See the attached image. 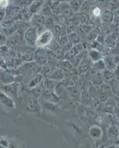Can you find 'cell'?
Here are the masks:
<instances>
[{
  "instance_id": "cell-1",
  "label": "cell",
  "mask_w": 119,
  "mask_h": 148,
  "mask_svg": "<svg viewBox=\"0 0 119 148\" xmlns=\"http://www.w3.org/2000/svg\"><path fill=\"white\" fill-rule=\"evenodd\" d=\"M53 41V35L52 32L49 30H44L37 36L36 46L40 48H43L50 45Z\"/></svg>"
},
{
  "instance_id": "cell-2",
  "label": "cell",
  "mask_w": 119,
  "mask_h": 148,
  "mask_svg": "<svg viewBox=\"0 0 119 148\" xmlns=\"http://www.w3.org/2000/svg\"><path fill=\"white\" fill-rule=\"evenodd\" d=\"M24 40L26 44L28 46L33 47L36 46V41L37 36H38V33L35 27H30L25 30L24 33Z\"/></svg>"
},
{
  "instance_id": "cell-3",
  "label": "cell",
  "mask_w": 119,
  "mask_h": 148,
  "mask_svg": "<svg viewBox=\"0 0 119 148\" xmlns=\"http://www.w3.org/2000/svg\"><path fill=\"white\" fill-rule=\"evenodd\" d=\"M0 90L4 92L6 95L10 96L11 99H16L18 94V90H17V84L15 83H12L9 84H5L0 88Z\"/></svg>"
},
{
  "instance_id": "cell-4",
  "label": "cell",
  "mask_w": 119,
  "mask_h": 148,
  "mask_svg": "<svg viewBox=\"0 0 119 148\" xmlns=\"http://www.w3.org/2000/svg\"><path fill=\"white\" fill-rule=\"evenodd\" d=\"M62 15L65 16L67 18H71L74 16V11L71 8L70 5L67 2H60Z\"/></svg>"
},
{
  "instance_id": "cell-5",
  "label": "cell",
  "mask_w": 119,
  "mask_h": 148,
  "mask_svg": "<svg viewBox=\"0 0 119 148\" xmlns=\"http://www.w3.org/2000/svg\"><path fill=\"white\" fill-rule=\"evenodd\" d=\"M45 17L41 14H36L34 15L30 19V23L33 25V27L36 29H39L40 27H44Z\"/></svg>"
},
{
  "instance_id": "cell-6",
  "label": "cell",
  "mask_w": 119,
  "mask_h": 148,
  "mask_svg": "<svg viewBox=\"0 0 119 148\" xmlns=\"http://www.w3.org/2000/svg\"><path fill=\"white\" fill-rule=\"evenodd\" d=\"M0 101L5 107L13 108V109L15 108V104H14V101L13 99H11L10 96L5 94V92H2L1 90H0Z\"/></svg>"
},
{
  "instance_id": "cell-7",
  "label": "cell",
  "mask_w": 119,
  "mask_h": 148,
  "mask_svg": "<svg viewBox=\"0 0 119 148\" xmlns=\"http://www.w3.org/2000/svg\"><path fill=\"white\" fill-rule=\"evenodd\" d=\"M0 81L5 84H12L15 82V77L10 73L2 71H0Z\"/></svg>"
},
{
  "instance_id": "cell-8",
  "label": "cell",
  "mask_w": 119,
  "mask_h": 148,
  "mask_svg": "<svg viewBox=\"0 0 119 148\" xmlns=\"http://www.w3.org/2000/svg\"><path fill=\"white\" fill-rule=\"evenodd\" d=\"M101 19L102 23H112L114 20V13L108 9H104L101 13Z\"/></svg>"
},
{
  "instance_id": "cell-9",
  "label": "cell",
  "mask_w": 119,
  "mask_h": 148,
  "mask_svg": "<svg viewBox=\"0 0 119 148\" xmlns=\"http://www.w3.org/2000/svg\"><path fill=\"white\" fill-rule=\"evenodd\" d=\"M21 10L18 7H10L8 9L5 10V16L8 17V18H12V19H16L19 18L20 16Z\"/></svg>"
},
{
  "instance_id": "cell-10",
  "label": "cell",
  "mask_w": 119,
  "mask_h": 148,
  "mask_svg": "<svg viewBox=\"0 0 119 148\" xmlns=\"http://www.w3.org/2000/svg\"><path fill=\"white\" fill-rule=\"evenodd\" d=\"M87 55H88L89 59L93 62H96L100 60V59H101L102 58V53L98 50H96V49H90V51H88Z\"/></svg>"
},
{
  "instance_id": "cell-11",
  "label": "cell",
  "mask_w": 119,
  "mask_h": 148,
  "mask_svg": "<svg viewBox=\"0 0 119 148\" xmlns=\"http://www.w3.org/2000/svg\"><path fill=\"white\" fill-rule=\"evenodd\" d=\"M104 62V64H105L106 68L107 70H109V71H115L117 67V65L115 63L114 60H113V58L109 56H105L104 59H103Z\"/></svg>"
},
{
  "instance_id": "cell-12",
  "label": "cell",
  "mask_w": 119,
  "mask_h": 148,
  "mask_svg": "<svg viewBox=\"0 0 119 148\" xmlns=\"http://www.w3.org/2000/svg\"><path fill=\"white\" fill-rule=\"evenodd\" d=\"M7 42L8 46L12 48H14L15 47H16L17 45H19V42H20V39H19V34H17L15 35H13L8 38V39L6 40Z\"/></svg>"
},
{
  "instance_id": "cell-13",
  "label": "cell",
  "mask_w": 119,
  "mask_h": 148,
  "mask_svg": "<svg viewBox=\"0 0 119 148\" xmlns=\"http://www.w3.org/2000/svg\"><path fill=\"white\" fill-rule=\"evenodd\" d=\"M76 16V18H78L80 22L81 25H89L90 23V16L88 14H86V13H83V12H79L76 14V16Z\"/></svg>"
},
{
  "instance_id": "cell-14",
  "label": "cell",
  "mask_w": 119,
  "mask_h": 148,
  "mask_svg": "<svg viewBox=\"0 0 119 148\" xmlns=\"http://www.w3.org/2000/svg\"><path fill=\"white\" fill-rule=\"evenodd\" d=\"M33 16V14L30 11L28 8H23L20 11V16H19V18L23 22H30L31 18Z\"/></svg>"
},
{
  "instance_id": "cell-15",
  "label": "cell",
  "mask_w": 119,
  "mask_h": 148,
  "mask_svg": "<svg viewBox=\"0 0 119 148\" xmlns=\"http://www.w3.org/2000/svg\"><path fill=\"white\" fill-rule=\"evenodd\" d=\"M26 109L29 111H33V112L39 110V103L37 102L35 99H33L29 97L28 101L26 104Z\"/></svg>"
},
{
  "instance_id": "cell-16",
  "label": "cell",
  "mask_w": 119,
  "mask_h": 148,
  "mask_svg": "<svg viewBox=\"0 0 119 148\" xmlns=\"http://www.w3.org/2000/svg\"><path fill=\"white\" fill-rule=\"evenodd\" d=\"M102 76L103 79L105 80L108 83L112 82L115 80V78H116L115 73L112 72V71H109V70H104V71H103Z\"/></svg>"
},
{
  "instance_id": "cell-17",
  "label": "cell",
  "mask_w": 119,
  "mask_h": 148,
  "mask_svg": "<svg viewBox=\"0 0 119 148\" xmlns=\"http://www.w3.org/2000/svg\"><path fill=\"white\" fill-rule=\"evenodd\" d=\"M42 80H43V76L40 73H37V75H36L34 78H33L31 81L29 82V88H36L37 85L40 84Z\"/></svg>"
},
{
  "instance_id": "cell-18",
  "label": "cell",
  "mask_w": 119,
  "mask_h": 148,
  "mask_svg": "<svg viewBox=\"0 0 119 148\" xmlns=\"http://www.w3.org/2000/svg\"><path fill=\"white\" fill-rule=\"evenodd\" d=\"M99 34H101L100 30H99V27L92 28V30L90 31L89 34H87V39H88V41H89L90 42H94V41L96 40Z\"/></svg>"
},
{
  "instance_id": "cell-19",
  "label": "cell",
  "mask_w": 119,
  "mask_h": 148,
  "mask_svg": "<svg viewBox=\"0 0 119 148\" xmlns=\"http://www.w3.org/2000/svg\"><path fill=\"white\" fill-rule=\"evenodd\" d=\"M43 2H42L40 0H36L34 2H31L28 9L32 14H35L42 8Z\"/></svg>"
},
{
  "instance_id": "cell-20",
  "label": "cell",
  "mask_w": 119,
  "mask_h": 148,
  "mask_svg": "<svg viewBox=\"0 0 119 148\" xmlns=\"http://www.w3.org/2000/svg\"><path fill=\"white\" fill-rule=\"evenodd\" d=\"M69 42H71L73 45L79 44L81 42V36L76 32H72L67 35Z\"/></svg>"
},
{
  "instance_id": "cell-21",
  "label": "cell",
  "mask_w": 119,
  "mask_h": 148,
  "mask_svg": "<svg viewBox=\"0 0 119 148\" xmlns=\"http://www.w3.org/2000/svg\"><path fill=\"white\" fill-rule=\"evenodd\" d=\"M51 78L55 81H61L64 78V72L60 69L55 70L51 73Z\"/></svg>"
},
{
  "instance_id": "cell-22",
  "label": "cell",
  "mask_w": 119,
  "mask_h": 148,
  "mask_svg": "<svg viewBox=\"0 0 119 148\" xmlns=\"http://www.w3.org/2000/svg\"><path fill=\"white\" fill-rule=\"evenodd\" d=\"M83 2H84V1H82V0H70L69 2V4L75 13V12L79 11Z\"/></svg>"
},
{
  "instance_id": "cell-23",
  "label": "cell",
  "mask_w": 119,
  "mask_h": 148,
  "mask_svg": "<svg viewBox=\"0 0 119 148\" xmlns=\"http://www.w3.org/2000/svg\"><path fill=\"white\" fill-rule=\"evenodd\" d=\"M92 69L96 71L97 72H101V71L106 70V66L104 64V62L103 59H100V60L97 61L94 63L92 65Z\"/></svg>"
},
{
  "instance_id": "cell-24",
  "label": "cell",
  "mask_w": 119,
  "mask_h": 148,
  "mask_svg": "<svg viewBox=\"0 0 119 148\" xmlns=\"http://www.w3.org/2000/svg\"><path fill=\"white\" fill-rule=\"evenodd\" d=\"M51 13L54 16H60L62 15V10H61L60 2H54L51 5Z\"/></svg>"
},
{
  "instance_id": "cell-25",
  "label": "cell",
  "mask_w": 119,
  "mask_h": 148,
  "mask_svg": "<svg viewBox=\"0 0 119 148\" xmlns=\"http://www.w3.org/2000/svg\"><path fill=\"white\" fill-rule=\"evenodd\" d=\"M91 8H92V5L89 2V0H86V1H84L83 2L82 5H81V7L79 11L89 14L90 12Z\"/></svg>"
},
{
  "instance_id": "cell-26",
  "label": "cell",
  "mask_w": 119,
  "mask_h": 148,
  "mask_svg": "<svg viewBox=\"0 0 119 148\" xmlns=\"http://www.w3.org/2000/svg\"><path fill=\"white\" fill-rule=\"evenodd\" d=\"M54 25H55V21H54L53 17H46L45 20H44V26L46 30H51L54 26Z\"/></svg>"
},
{
  "instance_id": "cell-27",
  "label": "cell",
  "mask_w": 119,
  "mask_h": 148,
  "mask_svg": "<svg viewBox=\"0 0 119 148\" xmlns=\"http://www.w3.org/2000/svg\"><path fill=\"white\" fill-rule=\"evenodd\" d=\"M51 31L52 32L53 36H59L62 35V33H63V30H62V27L60 25H59L58 24H55L54 26L53 27V28L51 29Z\"/></svg>"
},
{
  "instance_id": "cell-28",
  "label": "cell",
  "mask_w": 119,
  "mask_h": 148,
  "mask_svg": "<svg viewBox=\"0 0 119 148\" xmlns=\"http://www.w3.org/2000/svg\"><path fill=\"white\" fill-rule=\"evenodd\" d=\"M55 42H57L59 45L64 46V45H66L69 42L67 35V34H62V35L59 36H57L56 39H55Z\"/></svg>"
},
{
  "instance_id": "cell-29",
  "label": "cell",
  "mask_w": 119,
  "mask_h": 148,
  "mask_svg": "<svg viewBox=\"0 0 119 148\" xmlns=\"http://www.w3.org/2000/svg\"><path fill=\"white\" fill-rule=\"evenodd\" d=\"M59 69L62 70L64 72H68V71L72 70V64L68 61H64V62H62L60 67H59Z\"/></svg>"
},
{
  "instance_id": "cell-30",
  "label": "cell",
  "mask_w": 119,
  "mask_h": 148,
  "mask_svg": "<svg viewBox=\"0 0 119 148\" xmlns=\"http://www.w3.org/2000/svg\"><path fill=\"white\" fill-rule=\"evenodd\" d=\"M101 9V8L96 5V6H94L93 8H91V10L90 13H91L92 16L93 17H101V13H102V10Z\"/></svg>"
},
{
  "instance_id": "cell-31",
  "label": "cell",
  "mask_w": 119,
  "mask_h": 148,
  "mask_svg": "<svg viewBox=\"0 0 119 148\" xmlns=\"http://www.w3.org/2000/svg\"><path fill=\"white\" fill-rule=\"evenodd\" d=\"M96 41L98 42L101 45H105V41H106V36L104 34H99L98 36Z\"/></svg>"
},
{
  "instance_id": "cell-32",
  "label": "cell",
  "mask_w": 119,
  "mask_h": 148,
  "mask_svg": "<svg viewBox=\"0 0 119 148\" xmlns=\"http://www.w3.org/2000/svg\"><path fill=\"white\" fill-rule=\"evenodd\" d=\"M8 0H0V7L2 8H6L8 6Z\"/></svg>"
},
{
  "instance_id": "cell-33",
  "label": "cell",
  "mask_w": 119,
  "mask_h": 148,
  "mask_svg": "<svg viewBox=\"0 0 119 148\" xmlns=\"http://www.w3.org/2000/svg\"><path fill=\"white\" fill-rule=\"evenodd\" d=\"M6 40H7L6 35L0 33V45H4V43L6 42Z\"/></svg>"
},
{
  "instance_id": "cell-34",
  "label": "cell",
  "mask_w": 119,
  "mask_h": 148,
  "mask_svg": "<svg viewBox=\"0 0 119 148\" xmlns=\"http://www.w3.org/2000/svg\"><path fill=\"white\" fill-rule=\"evenodd\" d=\"M5 17V10L2 9H0V23L2 22Z\"/></svg>"
},
{
  "instance_id": "cell-35",
  "label": "cell",
  "mask_w": 119,
  "mask_h": 148,
  "mask_svg": "<svg viewBox=\"0 0 119 148\" xmlns=\"http://www.w3.org/2000/svg\"><path fill=\"white\" fill-rule=\"evenodd\" d=\"M113 60H114L115 63L116 64V65H119V56H115L114 58H113Z\"/></svg>"
},
{
  "instance_id": "cell-36",
  "label": "cell",
  "mask_w": 119,
  "mask_h": 148,
  "mask_svg": "<svg viewBox=\"0 0 119 148\" xmlns=\"http://www.w3.org/2000/svg\"><path fill=\"white\" fill-rule=\"evenodd\" d=\"M10 148H15V147H14V146H12V147H10Z\"/></svg>"
}]
</instances>
